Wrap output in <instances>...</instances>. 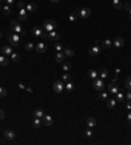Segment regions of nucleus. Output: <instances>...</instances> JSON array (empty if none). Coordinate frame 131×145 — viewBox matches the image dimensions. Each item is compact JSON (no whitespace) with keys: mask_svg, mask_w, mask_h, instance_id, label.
<instances>
[{"mask_svg":"<svg viewBox=\"0 0 131 145\" xmlns=\"http://www.w3.org/2000/svg\"><path fill=\"white\" fill-rule=\"evenodd\" d=\"M11 29H12L15 33L20 34V36H25V34H26V32L24 30V28L21 26V24H20L18 21H12V22H11Z\"/></svg>","mask_w":131,"mask_h":145,"instance_id":"nucleus-1","label":"nucleus"},{"mask_svg":"<svg viewBox=\"0 0 131 145\" xmlns=\"http://www.w3.org/2000/svg\"><path fill=\"white\" fill-rule=\"evenodd\" d=\"M55 28H57V22H55L54 20H47V21H45V24H43V30L47 32V33L54 32Z\"/></svg>","mask_w":131,"mask_h":145,"instance_id":"nucleus-2","label":"nucleus"},{"mask_svg":"<svg viewBox=\"0 0 131 145\" xmlns=\"http://www.w3.org/2000/svg\"><path fill=\"white\" fill-rule=\"evenodd\" d=\"M8 41H9V43L12 44V46H18V43H20V36L17 34V33H13V34H9L8 36Z\"/></svg>","mask_w":131,"mask_h":145,"instance_id":"nucleus-3","label":"nucleus"},{"mask_svg":"<svg viewBox=\"0 0 131 145\" xmlns=\"http://www.w3.org/2000/svg\"><path fill=\"white\" fill-rule=\"evenodd\" d=\"M64 88H66V85L63 81H55L54 85H53V89H54L55 93H62L64 90Z\"/></svg>","mask_w":131,"mask_h":145,"instance_id":"nucleus-4","label":"nucleus"},{"mask_svg":"<svg viewBox=\"0 0 131 145\" xmlns=\"http://www.w3.org/2000/svg\"><path fill=\"white\" fill-rule=\"evenodd\" d=\"M45 38H46V39H49V41L57 42V41H58V39L60 38V34H59V33H57V32L54 30V32H50V33L45 34Z\"/></svg>","mask_w":131,"mask_h":145,"instance_id":"nucleus-5","label":"nucleus"},{"mask_svg":"<svg viewBox=\"0 0 131 145\" xmlns=\"http://www.w3.org/2000/svg\"><path fill=\"white\" fill-rule=\"evenodd\" d=\"M93 88L96 89V90H102L104 88H105V84H104V80L102 78H95L93 80Z\"/></svg>","mask_w":131,"mask_h":145,"instance_id":"nucleus-6","label":"nucleus"},{"mask_svg":"<svg viewBox=\"0 0 131 145\" xmlns=\"http://www.w3.org/2000/svg\"><path fill=\"white\" fill-rule=\"evenodd\" d=\"M77 12H79V16H80L81 18H88V17L91 16V9H89V8H81V9H79Z\"/></svg>","mask_w":131,"mask_h":145,"instance_id":"nucleus-7","label":"nucleus"},{"mask_svg":"<svg viewBox=\"0 0 131 145\" xmlns=\"http://www.w3.org/2000/svg\"><path fill=\"white\" fill-rule=\"evenodd\" d=\"M32 33H33V36H35V37H43V38H45V32H43L42 28L34 26L32 29Z\"/></svg>","mask_w":131,"mask_h":145,"instance_id":"nucleus-8","label":"nucleus"},{"mask_svg":"<svg viewBox=\"0 0 131 145\" xmlns=\"http://www.w3.org/2000/svg\"><path fill=\"white\" fill-rule=\"evenodd\" d=\"M28 18V11L26 8H21L18 12V21H25Z\"/></svg>","mask_w":131,"mask_h":145,"instance_id":"nucleus-9","label":"nucleus"},{"mask_svg":"<svg viewBox=\"0 0 131 145\" xmlns=\"http://www.w3.org/2000/svg\"><path fill=\"white\" fill-rule=\"evenodd\" d=\"M46 50H47V47H46V44H45L43 42H39V43L35 46V51H37L38 54H43Z\"/></svg>","mask_w":131,"mask_h":145,"instance_id":"nucleus-10","label":"nucleus"},{"mask_svg":"<svg viewBox=\"0 0 131 145\" xmlns=\"http://www.w3.org/2000/svg\"><path fill=\"white\" fill-rule=\"evenodd\" d=\"M109 92L111 93V94H117L119 90H118V86H117V84H115V80H113V82L111 84H109Z\"/></svg>","mask_w":131,"mask_h":145,"instance_id":"nucleus-11","label":"nucleus"},{"mask_svg":"<svg viewBox=\"0 0 131 145\" xmlns=\"http://www.w3.org/2000/svg\"><path fill=\"white\" fill-rule=\"evenodd\" d=\"M123 44H125V39H123V38H115V39L113 41V46L117 47V48L122 47Z\"/></svg>","mask_w":131,"mask_h":145,"instance_id":"nucleus-12","label":"nucleus"},{"mask_svg":"<svg viewBox=\"0 0 131 145\" xmlns=\"http://www.w3.org/2000/svg\"><path fill=\"white\" fill-rule=\"evenodd\" d=\"M87 126H88L89 128H95V127L97 126V122H96V119H95L93 116H89V118L87 119Z\"/></svg>","mask_w":131,"mask_h":145,"instance_id":"nucleus-13","label":"nucleus"},{"mask_svg":"<svg viewBox=\"0 0 131 145\" xmlns=\"http://www.w3.org/2000/svg\"><path fill=\"white\" fill-rule=\"evenodd\" d=\"M64 52H62V51H58L57 52V55H55V60H57V63H63L64 62Z\"/></svg>","mask_w":131,"mask_h":145,"instance_id":"nucleus-14","label":"nucleus"},{"mask_svg":"<svg viewBox=\"0 0 131 145\" xmlns=\"http://www.w3.org/2000/svg\"><path fill=\"white\" fill-rule=\"evenodd\" d=\"M4 136H5L7 140H13L15 139V132L11 131V129H7V131H4Z\"/></svg>","mask_w":131,"mask_h":145,"instance_id":"nucleus-15","label":"nucleus"},{"mask_svg":"<svg viewBox=\"0 0 131 145\" xmlns=\"http://www.w3.org/2000/svg\"><path fill=\"white\" fill-rule=\"evenodd\" d=\"M100 52H101V48L98 47L97 44H95V46H93V47H92V48L89 50V54H91V55H93V56H96V55H98Z\"/></svg>","mask_w":131,"mask_h":145,"instance_id":"nucleus-16","label":"nucleus"},{"mask_svg":"<svg viewBox=\"0 0 131 145\" xmlns=\"http://www.w3.org/2000/svg\"><path fill=\"white\" fill-rule=\"evenodd\" d=\"M0 50H1V52H3L4 55H11V54L13 52V51H12V47H11V46H3V47H1Z\"/></svg>","mask_w":131,"mask_h":145,"instance_id":"nucleus-17","label":"nucleus"},{"mask_svg":"<svg viewBox=\"0 0 131 145\" xmlns=\"http://www.w3.org/2000/svg\"><path fill=\"white\" fill-rule=\"evenodd\" d=\"M43 122H45V126H47V127H50V126H53V118L50 116V115H45L43 116Z\"/></svg>","mask_w":131,"mask_h":145,"instance_id":"nucleus-18","label":"nucleus"},{"mask_svg":"<svg viewBox=\"0 0 131 145\" xmlns=\"http://www.w3.org/2000/svg\"><path fill=\"white\" fill-rule=\"evenodd\" d=\"M26 11L28 12H35L37 11V4L35 3H28L26 4Z\"/></svg>","mask_w":131,"mask_h":145,"instance_id":"nucleus-19","label":"nucleus"},{"mask_svg":"<svg viewBox=\"0 0 131 145\" xmlns=\"http://www.w3.org/2000/svg\"><path fill=\"white\" fill-rule=\"evenodd\" d=\"M115 105H117V99H111V98H109V99L106 101V106H107L109 109H114Z\"/></svg>","mask_w":131,"mask_h":145,"instance_id":"nucleus-20","label":"nucleus"},{"mask_svg":"<svg viewBox=\"0 0 131 145\" xmlns=\"http://www.w3.org/2000/svg\"><path fill=\"white\" fill-rule=\"evenodd\" d=\"M34 116H35V118H39V119H42V118L45 116V112H43V110H42V109H35V110H34Z\"/></svg>","mask_w":131,"mask_h":145,"instance_id":"nucleus-21","label":"nucleus"},{"mask_svg":"<svg viewBox=\"0 0 131 145\" xmlns=\"http://www.w3.org/2000/svg\"><path fill=\"white\" fill-rule=\"evenodd\" d=\"M111 46H113V41H110V39H105L102 42V47L104 48H110Z\"/></svg>","mask_w":131,"mask_h":145,"instance_id":"nucleus-22","label":"nucleus"},{"mask_svg":"<svg viewBox=\"0 0 131 145\" xmlns=\"http://www.w3.org/2000/svg\"><path fill=\"white\" fill-rule=\"evenodd\" d=\"M73 89H75V86H73V84H72L71 81L66 82V90H67L68 93H72V92H73Z\"/></svg>","mask_w":131,"mask_h":145,"instance_id":"nucleus-23","label":"nucleus"},{"mask_svg":"<svg viewBox=\"0 0 131 145\" xmlns=\"http://www.w3.org/2000/svg\"><path fill=\"white\" fill-rule=\"evenodd\" d=\"M113 7H114L117 11H119V9L123 7V4L121 3V0H113Z\"/></svg>","mask_w":131,"mask_h":145,"instance_id":"nucleus-24","label":"nucleus"},{"mask_svg":"<svg viewBox=\"0 0 131 145\" xmlns=\"http://www.w3.org/2000/svg\"><path fill=\"white\" fill-rule=\"evenodd\" d=\"M88 76H89L92 80H95V78L98 77V73H97V71H95V69H89V71H88Z\"/></svg>","mask_w":131,"mask_h":145,"instance_id":"nucleus-25","label":"nucleus"},{"mask_svg":"<svg viewBox=\"0 0 131 145\" xmlns=\"http://www.w3.org/2000/svg\"><path fill=\"white\" fill-rule=\"evenodd\" d=\"M11 59H12L15 63H17V62H20V59H21V58H20V55H18V54L12 52V54H11Z\"/></svg>","mask_w":131,"mask_h":145,"instance_id":"nucleus-26","label":"nucleus"},{"mask_svg":"<svg viewBox=\"0 0 131 145\" xmlns=\"http://www.w3.org/2000/svg\"><path fill=\"white\" fill-rule=\"evenodd\" d=\"M125 88L127 90H131V76H129L126 80H125Z\"/></svg>","mask_w":131,"mask_h":145,"instance_id":"nucleus-27","label":"nucleus"},{"mask_svg":"<svg viewBox=\"0 0 131 145\" xmlns=\"http://www.w3.org/2000/svg\"><path fill=\"white\" fill-rule=\"evenodd\" d=\"M62 68H63V71H64V72H67V71H69V69H71V63H69V62H63V63H62Z\"/></svg>","mask_w":131,"mask_h":145,"instance_id":"nucleus-28","label":"nucleus"},{"mask_svg":"<svg viewBox=\"0 0 131 145\" xmlns=\"http://www.w3.org/2000/svg\"><path fill=\"white\" fill-rule=\"evenodd\" d=\"M64 55L66 56H69V58H72L73 55H75V52H73V50H71V48H64Z\"/></svg>","mask_w":131,"mask_h":145,"instance_id":"nucleus-29","label":"nucleus"},{"mask_svg":"<svg viewBox=\"0 0 131 145\" xmlns=\"http://www.w3.org/2000/svg\"><path fill=\"white\" fill-rule=\"evenodd\" d=\"M8 59L5 58V56H0V66H3V67H7L8 66Z\"/></svg>","mask_w":131,"mask_h":145,"instance_id":"nucleus-30","label":"nucleus"},{"mask_svg":"<svg viewBox=\"0 0 131 145\" xmlns=\"http://www.w3.org/2000/svg\"><path fill=\"white\" fill-rule=\"evenodd\" d=\"M54 48H55V51L58 52V51H62L63 50V46H62V43H59L58 41L54 43Z\"/></svg>","mask_w":131,"mask_h":145,"instance_id":"nucleus-31","label":"nucleus"},{"mask_svg":"<svg viewBox=\"0 0 131 145\" xmlns=\"http://www.w3.org/2000/svg\"><path fill=\"white\" fill-rule=\"evenodd\" d=\"M115 99H117L118 102H123V101H125V94H123V93H121V92H118V93H117V98H115Z\"/></svg>","mask_w":131,"mask_h":145,"instance_id":"nucleus-32","label":"nucleus"},{"mask_svg":"<svg viewBox=\"0 0 131 145\" xmlns=\"http://www.w3.org/2000/svg\"><path fill=\"white\" fill-rule=\"evenodd\" d=\"M98 76H100V77H101V78H102V80H104V78H106V77H107V76H109V72H107V71H106V69H102V71H101V72L98 73Z\"/></svg>","mask_w":131,"mask_h":145,"instance_id":"nucleus-33","label":"nucleus"},{"mask_svg":"<svg viewBox=\"0 0 131 145\" xmlns=\"http://www.w3.org/2000/svg\"><path fill=\"white\" fill-rule=\"evenodd\" d=\"M76 18H77L76 11H75V12H72V13H69V16H68V20H69V21H76Z\"/></svg>","mask_w":131,"mask_h":145,"instance_id":"nucleus-34","label":"nucleus"},{"mask_svg":"<svg viewBox=\"0 0 131 145\" xmlns=\"http://www.w3.org/2000/svg\"><path fill=\"white\" fill-rule=\"evenodd\" d=\"M33 126H34L35 128H38V127L41 126V119H39V118H35V116H34V120H33Z\"/></svg>","mask_w":131,"mask_h":145,"instance_id":"nucleus-35","label":"nucleus"},{"mask_svg":"<svg viewBox=\"0 0 131 145\" xmlns=\"http://www.w3.org/2000/svg\"><path fill=\"white\" fill-rule=\"evenodd\" d=\"M25 48H26L28 51H34V48H35V47H34V44H33L32 42H28V43L25 44Z\"/></svg>","mask_w":131,"mask_h":145,"instance_id":"nucleus-36","label":"nucleus"},{"mask_svg":"<svg viewBox=\"0 0 131 145\" xmlns=\"http://www.w3.org/2000/svg\"><path fill=\"white\" fill-rule=\"evenodd\" d=\"M3 11H4L5 14H9V13H11V5H8V4L3 5Z\"/></svg>","mask_w":131,"mask_h":145,"instance_id":"nucleus-37","label":"nucleus"},{"mask_svg":"<svg viewBox=\"0 0 131 145\" xmlns=\"http://www.w3.org/2000/svg\"><path fill=\"white\" fill-rule=\"evenodd\" d=\"M5 96H7V90L3 86H0V98H4Z\"/></svg>","mask_w":131,"mask_h":145,"instance_id":"nucleus-38","label":"nucleus"},{"mask_svg":"<svg viewBox=\"0 0 131 145\" xmlns=\"http://www.w3.org/2000/svg\"><path fill=\"white\" fill-rule=\"evenodd\" d=\"M63 81H66V82L71 81V76H69L68 73H64V74H63Z\"/></svg>","mask_w":131,"mask_h":145,"instance_id":"nucleus-39","label":"nucleus"},{"mask_svg":"<svg viewBox=\"0 0 131 145\" xmlns=\"http://www.w3.org/2000/svg\"><path fill=\"white\" fill-rule=\"evenodd\" d=\"M100 98H101V99H104V101H105V99H107V93H106V92H102V93L100 94Z\"/></svg>","mask_w":131,"mask_h":145,"instance_id":"nucleus-40","label":"nucleus"},{"mask_svg":"<svg viewBox=\"0 0 131 145\" xmlns=\"http://www.w3.org/2000/svg\"><path fill=\"white\" fill-rule=\"evenodd\" d=\"M85 136H87V137H92V136H93V132H92L91 129H85Z\"/></svg>","mask_w":131,"mask_h":145,"instance_id":"nucleus-41","label":"nucleus"},{"mask_svg":"<svg viewBox=\"0 0 131 145\" xmlns=\"http://www.w3.org/2000/svg\"><path fill=\"white\" fill-rule=\"evenodd\" d=\"M122 8H125L126 11H130V9H131V4H130V3H126V4H123V7H122Z\"/></svg>","mask_w":131,"mask_h":145,"instance_id":"nucleus-42","label":"nucleus"},{"mask_svg":"<svg viewBox=\"0 0 131 145\" xmlns=\"http://www.w3.org/2000/svg\"><path fill=\"white\" fill-rule=\"evenodd\" d=\"M4 118H5V112L3 110H0V120H3Z\"/></svg>","mask_w":131,"mask_h":145,"instance_id":"nucleus-43","label":"nucleus"},{"mask_svg":"<svg viewBox=\"0 0 131 145\" xmlns=\"http://www.w3.org/2000/svg\"><path fill=\"white\" fill-rule=\"evenodd\" d=\"M17 5H18V8H20V9H21V8H25V5H24V1H18V4H17Z\"/></svg>","mask_w":131,"mask_h":145,"instance_id":"nucleus-44","label":"nucleus"},{"mask_svg":"<svg viewBox=\"0 0 131 145\" xmlns=\"http://www.w3.org/2000/svg\"><path fill=\"white\" fill-rule=\"evenodd\" d=\"M126 98H127V101H131V90H129V93L126 94Z\"/></svg>","mask_w":131,"mask_h":145,"instance_id":"nucleus-45","label":"nucleus"},{"mask_svg":"<svg viewBox=\"0 0 131 145\" xmlns=\"http://www.w3.org/2000/svg\"><path fill=\"white\" fill-rule=\"evenodd\" d=\"M13 1H15V0H5V3H7L8 5H13Z\"/></svg>","mask_w":131,"mask_h":145,"instance_id":"nucleus-46","label":"nucleus"},{"mask_svg":"<svg viewBox=\"0 0 131 145\" xmlns=\"http://www.w3.org/2000/svg\"><path fill=\"white\" fill-rule=\"evenodd\" d=\"M126 109H127V110H131V102H130V101H127V105H126Z\"/></svg>","mask_w":131,"mask_h":145,"instance_id":"nucleus-47","label":"nucleus"},{"mask_svg":"<svg viewBox=\"0 0 131 145\" xmlns=\"http://www.w3.org/2000/svg\"><path fill=\"white\" fill-rule=\"evenodd\" d=\"M127 122L131 124V112H129V115H127Z\"/></svg>","mask_w":131,"mask_h":145,"instance_id":"nucleus-48","label":"nucleus"},{"mask_svg":"<svg viewBox=\"0 0 131 145\" xmlns=\"http://www.w3.org/2000/svg\"><path fill=\"white\" fill-rule=\"evenodd\" d=\"M50 1H51V3H59L60 0H50Z\"/></svg>","mask_w":131,"mask_h":145,"instance_id":"nucleus-49","label":"nucleus"},{"mask_svg":"<svg viewBox=\"0 0 131 145\" xmlns=\"http://www.w3.org/2000/svg\"><path fill=\"white\" fill-rule=\"evenodd\" d=\"M1 37H3V34H1V32H0V39H1Z\"/></svg>","mask_w":131,"mask_h":145,"instance_id":"nucleus-50","label":"nucleus"},{"mask_svg":"<svg viewBox=\"0 0 131 145\" xmlns=\"http://www.w3.org/2000/svg\"><path fill=\"white\" fill-rule=\"evenodd\" d=\"M129 13H130V18H131V9H130V11H129Z\"/></svg>","mask_w":131,"mask_h":145,"instance_id":"nucleus-51","label":"nucleus"},{"mask_svg":"<svg viewBox=\"0 0 131 145\" xmlns=\"http://www.w3.org/2000/svg\"><path fill=\"white\" fill-rule=\"evenodd\" d=\"M1 1H3V0H0V3H1Z\"/></svg>","mask_w":131,"mask_h":145,"instance_id":"nucleus-52","label":"nucleus"},{"mask_svg":"<svg viewBox=\"0 0 131 145\" xmlns=\"http://www.w3.org/2000/svg\"><path fill=\"white\" fill-rule=\"evenodd\" d=\"M130 63H131V59H130Z\"/></svg>","mask_w":131,"mask_h":145,"instance_id":"nucleus-53","label":"nucleus"},{"mask_svg":"<svg viewBox=\"0 0 131 145\" xmlns=\"http://www.w3.org/2000/svg\"><path fill=\"white\" fill-rule=\"evenodd\" d=\"M0 51H1V50H0Z\"/></svg>","mask_w":131,"mask_h":145,"instance_id":"nucleus-54","label":"nucleus"}]
</instances>
